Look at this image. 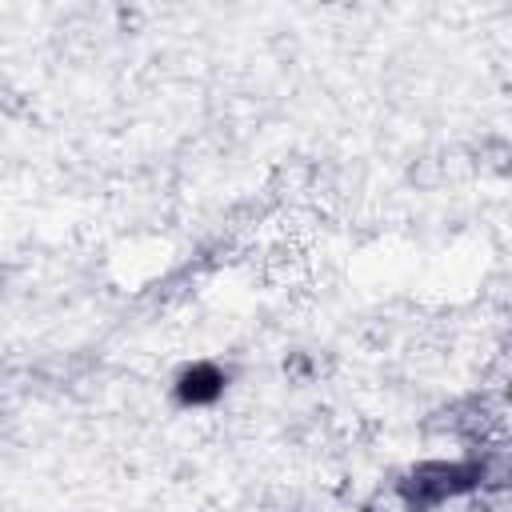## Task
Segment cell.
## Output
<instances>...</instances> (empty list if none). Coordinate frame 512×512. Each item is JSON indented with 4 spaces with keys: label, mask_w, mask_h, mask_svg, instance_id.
Returning a JSON list of instances; mask_svg holds the SVG:
<instances>
[{
    "label": "cell",
    "mask_w": 512,
    "mask_h": 512,
    "mask_svg": "<svg viewBox=\"0 0 512 512\" xmlns=\"http://www.w3.org/2000/svg\"><path fill=\"white\" fill-rule=\"evenodd\" d=\"M216 388H220V376H216L212 368H204V364L184 376V396H188V400H212Z\"/></svg>",
    "instance_id": "7a4b0ae2"
},
{
    "label": "cell",
    "mask_w": 512,
    "mask_h": 512,
    "mask_svg": "<svg viewBox=\"0 0 512 512\" xmlns=\"http://www.w3.org/2000/svg\"><path fill=\"white\" fill-rule=\"evenodd\" d=\"M472 476H476V468L428 464V468H420V472L412 476V484H408V500H412V504H436V500H444V496L468 488Z\"/></svg>",
    "instance_id": "6da1fadb"
}]
</instances>
